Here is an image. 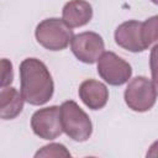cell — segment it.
<instances>
[{"instance_id": "6da1fadb", "label": "cell", "mask_w": 158, "mask_h": 158, "mask_svg": "<svg viewBox=\"0 0 158 158\" xmlns=\"http://www.w3.org/2000/svg\"><path fill=\"white\" fill-rule=\"evenodd\" d=\"M20 91L30 105H43L53 96L52 75L46 64L37 58H26L20 63Z\"/></svg>"}, {"instance_id": "7a4b0ae2", "label": "cell", "mask_w": 158, "mask_h": 158, "mask_svg": "<svg viewBox=\"0 0 158 158\" xmlns=\"http://www.w3.org/2000/svg\"><path fill=\"white\" fill-rule=\"evenodd\" d=\"M63 132L75 142H85L93 133V123L88 114L73 100L60 105Z\"/></svg>"}, {"instance_id": "3957f363", "label": "cell", "mask_w": 158, "mask_h": 158, "mask_svg": "<svg viewBox=\"0 0 158 158\" xmlns=\"http://www.w3.org/2000/svg\"><path fill=\"white\" fill-rule=\"evenodd\" d=\"M35 36L37 42L48 51H63L72 42L74 33L73 30L63 21V19L51 17L41 21L36 30Z\"/></svg>"}, {"instance_id": "277c9868", "label": "cell", "mask_w": 158, "mask_h": 158, "mask_svg": "<svg viewBox=\"0 0 158 158\" xmlns=\"http://www.w3.org/2000/svg\"><path fill=\"white\" fill-rule=\"evenodd\" d=\"M126 105L136 112L151 110L157 100V91L153 81L146 77H136L130 80L123 93Z\"/></svg>"}, {"instance_id": "5b68a950", "label": "cell", "mask_w": 158, "mask_h": 158, "mask_svg": "<svg viewBox=\"0 0 158 158\" xmlns=\"http://www.w3.org/2000/svg\"><path fill=\"white\" fill-rule=\"evenodd\" d=\"M98 73L109 85L120 86L128 81L132 75L131 65L114 52H104L98 60Z\"/></svg>"}, {"instance_id": "8992f818", "label": "cell", "mask_w": 158, "mask_h": 158, "mask_svg": "<svg viewBox=\"0 0 158 158\" xmlns=\"http://www.w3.org/2000/svg\"><path fill=\"white\" fill-rule=\"evenodd\" d=\"M31 128L42 139L52 141L63 132L60 120V106H48L35 111L31 117Z\"/></svg>"}, {"instance_id": "52a82bcc", "label": "cell", "mask_w": 158, "mask_h": 158, "mask_svg": "<svg viewBox=\"0 0 158 158\" xmlns=\"http://www.w3.org/2000/svg\"><path fill=\"white\" fill-rule=\"evenodd\" d=\"M73 54L83 63L93 64L105 52V43L102 37L93 31H85L73 37L70 42Z\"/></svg>"}, {"instance_id": "ba28073f", "label": "cell", "mask_w": 158, "mask_h": 158, "mask_svg": "<svg viewBox=\"0 0 158 158\" xmlns=\"http://www.w3.org/2000/svg\"><path fill=\"white\" fill-rule=\"evenodd\" d=\"M115 42L121 48L133 53L147 49L142 40V22L137 20H130L118 25L115 30Z\"/></svg>"}, {"instance_id": "9c48e42d", "label": "cell", "mask_w": 158, "mask_h": 158, "mask_svg": "<svg viewBox=\"0 0 158 158\" xmlns=\"http://www.w3.org/2000/svg\"><path fill=\"white\" fill-rule=\"evenodd\" d=\"M80 100L88 106L90 110H100L102 109L109 100V89L107 86L95 79L84 80L78 90Z\"/></svg>"}, {"instance_id": "30bf717a", "label": "cell", "mask_w": 158, "mask_h": 158, "mask_svg": "<svg viewBox=\"0 0 158 158\" xmlns=\"http://www.w3.org/2000/svg\"><path fill=\"white\" fill-rule=\"evenodd\" d=\"M93 17V7L85 0H70L62 10L63 21L70 27H81L90 22Z\"/></svg>"}, {"instance_id": "8fae6325", "label": "cell", "mask_w": 158, "mask_h": 158, "mask_svg": "<svg viewBox=\"0 0 158 158\" xmlns=\"http://www.w3.org/2000/svg\"><path fill=\"white\" fill-rule=\"evenodd\" d=\"M23 96L16 88L5 86L0 91V117L2 120H12L17 117L23 109Z\"/></svg>"}, {"instance_id": "7c38bea8", "label": "cell", "mask_w": 158, "mask_h": 158, "mask_svg": "<svg viewBox=\"0 0 158 158\" xmlns=\"http://www.w3.org/2000/svg\"><path fill=\"white\" fill-rule=\"evenodd\" d=\"M142 40L147 48L158 43V15H154L142 22Z\"/></svg>"}, {"instance_id": "4fadbf2b", "label": "cell", "mask_w": 158, "mask_h": 158, "mask_svg": "<svg viewBox=\"0 0 158 158\" xmlns=\"http://www.w3.org/2000/svg\"><path fill=\"white\" fill-rule=\"evenodd\" d=\"M35 157L43 158H58V157H70V152L62 143H49L43 146L35 153Z\"/></svg>"}, {"instance_id": "5bb4252c", "label": "cell", "mask_w": 158, "mask_h": 158, "mask_svg": "<svg viewBox=\"0 0 158 158\" xmlns=\"http://www.w3.org/2000/svg\"><path fill=\"white\" fill-rule=\"evenodd\" d=\"M149 67H151L152 81H153V85H154L156 91H157V95H158V43L151 49Z\"/></svg>"}, {"instance_id": "9a60e30c", "label": "cell", "mask_w": 158, "mask_h": 158, "mask_svg": "<svg viewBox=\"0 0 158 158\" xmlns=\"http://www.w3.org/2000/svg\"><path fill=\"white\" fill-rule=\"evenodd\" d=\"M1 68H2V73H1V88H5L7 85H10L12 83L14 79V74H12V64L9 59L2 58L1 59Z\"/></svg>"}, {"instance_id": "2e32d148", "label": "cell", "mask_w": 158, "mask_h": 158, "mask_svg": "<svg viewBox=\"0 0 158 158\" xmlns=\"http://www.w3.org/2000/svg\"><path fill=\"white\" fill-rule=\"evenodd\" d=\"M146 156L149 157V158H157L158 157V141H156V142H153L151 144V147L147 151Z\"/></svg>"}, {"instance_id": "e0dca14e", "label": "cell", "mask_w": 158, "mask_h": 158, "mask_svg": "<svg viewBox=\"0 0 158 158\" xmlns=\"http://www.w3.org/2000/svg\"><path fill=\"white\" fill-rule=\"evenodd\" d=\"M153 4H156V5H158V0H151Z\"/></svg>"}]
</instances>
